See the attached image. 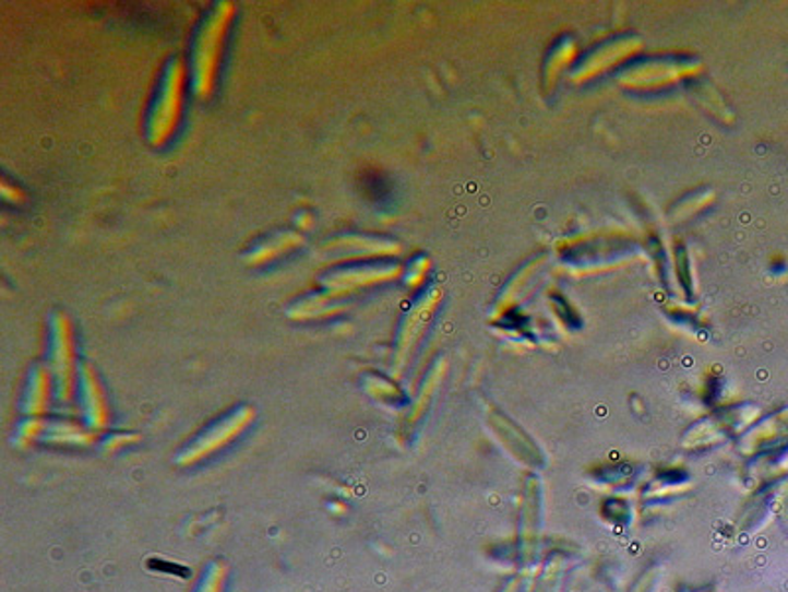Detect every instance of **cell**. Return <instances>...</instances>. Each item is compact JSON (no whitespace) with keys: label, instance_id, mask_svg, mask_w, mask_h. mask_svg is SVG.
Listing matches in <instances>:
<instances>
[{"label":"cell","instance_id":"cell-1","mask_svg":"<svg viewBox=\"0 0 788 592\" xmlns=\"http://www.w3.org/2000/svg\"><path fill=\"white\" fill-rule=\"evenodd\" d=\"M164 90L160 93V99L156 103V113H154V129L152 137L156 143L164 141L168 133H172L174 123L180 117V107H182L183 93V70L180 66H174L172 72H168L164 80Z\"/></svg>","mask_w":788,"mask_h":592},{"label":"cell","instance_id":"cell-2","mask_svg":"<svg viewBox=\"0 0 788 592\" xmlns=\"http://www.w3.org/2000/svg\"><path fill=\"white\" fill-rule=\"evenodd\" d=\"M223 28V11L213 14L212 24H205L203 28V40L198 46V58H195V90L198 92L207 93L212 90L213 70H215V58L219 54V42H222Z\"/></svg>","mask_w":788,"mask_h":592}]
</instances>
